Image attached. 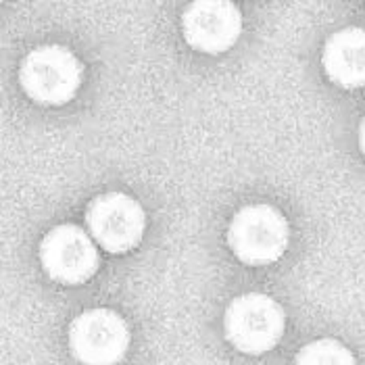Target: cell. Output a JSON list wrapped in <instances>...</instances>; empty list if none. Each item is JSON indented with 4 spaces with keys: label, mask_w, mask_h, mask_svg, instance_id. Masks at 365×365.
<instances>
[{
    "label": "cell",
    "mask_w": 365,
    "mask_h": 365,
    "mask_svg": "<svg viewBox=\"0 0 365 365\" xmlns=\"http://www.w3.org/2000/svg\"><path fill=\"white\" fill-rule=\"evenodd\" d=\"M234 255L247 265H269L288 247V224L269 205H249L240 209L227 230Z\"/></svg>",
    "instance_id": "6da1fadb"
},
{
    "label": "cell",
    "mask_w": 365,
    "mask_h": 365,
    "mask_svg": "<svg viewBox=\"0 0 365 365\" xmlns=\"http://www.w3.org/2000/svg\"><path fill=\"white\" fill-rule=\"evenodd\" d=\"M284 309L267 294H242L225 309V336L247 355L272 351L284 334Z\"/></svg>",
    "instance_id": "7a4b0ae2"
},
{
    "label": "cell",
    "mask_w": 365,
    "mask_h": 365,
    "mask_svg": "<svg viewBox=\"0 0 365 365\" xmlns=\"http://www.w3.org/2000/svg\"><path fill=\"white\" fill-rule=\"evenodd\" d=\"M19 80L31 101L65 105L82 84V63L63 46H40L24 58Z\"/></svg>",
    "instance_id": "3957f363"
},
{
    "label": "cell",
    "mask_w": 365,
    "mask_h": 365,
    "mask_svg": "<svg viewBox=\"0 0 365 365\" xmlns=\"http://www.w3.org/2000/svg\"><path fill=\"white\" fill-rule=\"evenodd\" d=\"M73 357L84 365H117L130 346L128 324L111 309H90L69 328Z\"/></svg>",
    "instance_id": "277c9868"
},
{
    "label": "cell",
    "mask_w": 365,
    "mask_h": 365,
    "mask_svg": "<svg viewBox=\"0 0 365 365\" xmlns=\"http://www.w3.org/2000/svg\"><path fill=\"white\" fill-rule=\"evenodd\" d=\"M90 236L109 253H125L142 240L146 215L140 202L121 192L94 198L86 211Z\"/></svg>",
    "instance_id": "5b68a950"
},
{
    "label": "cell",
    "mask_w": 365,
    "mask_h": 365,
    "mask_svg": "<svg viewBox=\"0 0 365 365\" xmlns=\"http://www.w3.org/2000/svg\"><path fill=\"white\" fill-rule=\"evenodd\" d=\"M44 272L61 284H82L98 269L96 240L80 225L65 224L51 230L40 245Z\"/></svg>",
    "instance_id": "8992f818"
},
{
    "label": "cell",
    "mask_w": 365,
    "mask_h": 365,
    "mask_svg": "<svg viewBox=\"0 0 365 365\" xmlns=\"http://www.w3.org/2000/svg\"><path fill=\"white\" fill-rule=\"evenodd\" d=\"M182 29L186 42L200 53L217 55L232 48L242 31V15L234 2L198 0L192 2L184 17Z\"/></svg>",
    "instance_id": "52a82bcc"
},
{
    "label": "cell",
    "mask_w": 365,
    "mask_h": 365,
    "mask_svg": "<svg viewBox=\"0 0 365 365\" xmlns=\"http://www.w3.org/2000/svg\"><path fill=\"white\" fill-rule=\"evenodd\" d=\"M324 69L342 88L365 86V29L346 28L330 36L324 46Z\"/></svg>",
    "instance_id": "ba28073f"
},
{
    "label": "cell",
    "mask_w": 365,
    "mask_h": 365,
    "mask_svg": "<svg viewBox=\"0 0 365 365\" xmlns=\"http://www.w3.org/2000/svg\"><path fill=\"white\" fill-rule=\"evenodd\" d=\"M294 365H355V357L342 342L322 338L303 346Z\"/></svg>",
    "instance_id": "9c48e42d"
},
{
    "label": "cell",
    "mask_w": 365,
    "mask_h": 365,
    "mask_svg": "<svg viewBox=\"0 0 365 365\" xmlns=\"http://www.w3.org/2000/svg\"><path fill=\"white\" fill-rule=\"evenodd\" d=\"M359 146H361V153L365 155V119L359 125Z\"/></svg>",
    "instance_id": "30bf717a"
}]
</instances>
